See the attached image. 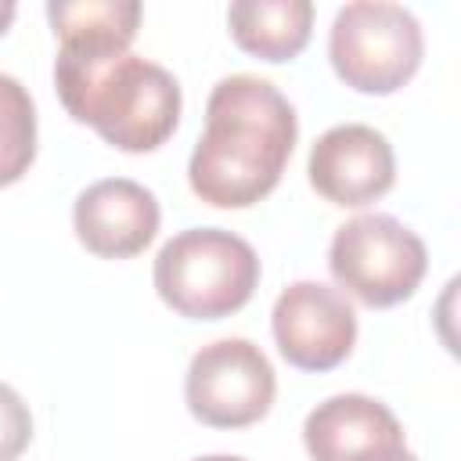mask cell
<instances>
[{
  "label": "cell",
  "mask_w": 461,
  "mask_h": 461,
  "mask_svg": "<svg viewBox=\"0 0 461 461\" xmlns=\"http://www.w3.org/2000/svg\"><path fill=\"white\" fill-rule=\"evenodd\" d=\"M54 86L65 112L119 151H155L180 122V83L122 43H58Z\"/></svg>",
  "instance_id": "cell-2"
},
{
  "label": "cell",
  "mask_w": 461,
  "mask_h": 461,
  "mask_svg": "<svg viewBox=\"0 0 461 461\" xmlns=\"http://www.w3.org/2000/svg\"><path fill=\"white\" fill-rule=\"evenodd\" d=\"M270 328L281 357L299 371H331L357 342L349 299L321 281H292L274 303Z\"/></svg>",
  "instance_id": "cell-7"
},
{
  "label": "cell",
  "mask_w": 461,
  "mask_h": 461,
  "mask_svg": "<svg viewBox=\"0 0 461 461\" xmlns=\"http://www.w3.org/2000/svg\"><path fill=\"white\" fill-rule=\"evenodd\" d=\"M14 11H18V7H14V0H0V36H4V32H7V25L14 22Z\"/></svg>",
  "instance_id": "cell-15"
},
{
  "label": "cell",
  "mask_w": 461,
  "mask_h": 461,
  "mask_svg": "<svg viewBox=\"0 0 461 461\" xmlns=\"http://www.w3.org/2000/svg\"><path fill=\"white\" fill-rule=\"evenodd\" d=\"M375 461H418L407 447H400V450H389V454H382V457H375Z\"/></svg>",
  "instance_id": "cell-16"
},
{
  "label": "cell",
  "mask_w": 461,
  "mask_h": 461,
  "mask_svg": "<svg viewBox=\"0 0 461 461\" xmlns=\"http://www.w3.org/2000/svg\"><path fill=\"white\" fill-rule=\"evenodd\" d=\"M425 241L389 212H364L346 220L328 249L331 277L371 310L411 299L425 277Z\"/></svg>",
  "instance_id": "cell-5"
},
{
  "label": "cell",
  "mask_w": 461,
  "mask_h": 461,
  "mask_svg": "<svg viewBox=\"0 0 461 461\" xmlns=\"http://www.w3.org/2000/svg\"><path fill=\"white\" fill-rule=\"evenodd\" d=\"M303 443L313 461H375L407 447L396 414L364 393H339L317 403L303 421Z\"/></svg>",
  "instance_id": "cell-10"
},
{
  "label": "cell",
  "mask_w": 461,
  "mask_h": 461,
  "mask_svg": "<svg viewBox=\"0 0 461 461\" xmlns=\"http://www.w3.org/2000/svg\"><path fill=\"white\" fill-rule=\"evenodd\" d=\"M425 40L403 4L353 0L335 11L328 58L335 76L360 94H396L421 65Z\"/></svg>",
  "instance_id": "cell-4"
},
{
  "label": "cell",
  "mask_w": 461,
  "mask_h": 461,
  "mask_svg": "<svg viewBox=\"0 0 461 461\" xmlns=\"http://www.w3.org/2000/svg\"><path fill=\"white\" fill-rule=\"evenodd\" d=\"M47 18L58 43L130 47L140 25V4L137 0H50Z\"/></svg>",
  "instance_id": "cell-12"
},
{
  "label": "cell",
  "mask_w": 461,
  "mask_h": 461,
  "mask_svg": "<svg viewBox=\"0 0 461 461\" xmlns=\"http://www.w3.org/2000/svg\"><path fill=\"white\" fill-rule=\"evenodd\" d=\"M36 158V104L29 90L0 72V187L25 176Z\"/></svg>",
  "instance_id": "cell-13"
},
{
  "label": "cell",
  "mask_w": 461,
  "mask_h": 461,
  "mask_svg": "<svg viewBox=\"0 0 461 461\" xmlns=\"http://www.w3.org/2000/svg\"><path fill=\"white\" fill-rule=\"evenodd\" d=\"M310 184L331 205H367L382 198L396 180V155L382 130L367 122H342L324 130L306 162Z\"/></svg>",
  "instance_id": "cell-8"
},
{
  "label": "cell",
  "mask_w": 461,
  "mask_h": 461,
  "mask_svg": "<svg viewBox=\"0 0 461 461\" xmlns=\"http://www.w3.org/2000/svg\"><path fill=\"white\" fill-rule=\"evenodd\" d=\"M191 461H245L238 454H205V457H191Z\"/></svg>",
  "instance_id": "cell-17"
},
{
  "label": "cell",
  "mask_w": 461,
  "mask_h": 461,
  "mask_svg": "<svg viewBox=\"0 0 461 461\" xmlns=\"http://www.w3.org/2000/svg\"><path fill=\"white\" fill-rule=\"evenodd\" d=\"M292 101L259 76H223L205 101V133L198 137L187 180L216 209H245L267 198L295 148Z\"/></svg>",
  "instance_id": "cell-1"
},
{
  "label": "cell",
  "mask_w": 461,
  "mask_h": 461,
  "mask_svg": "<svg viewBox=\"0 0 461 461\" xmlns=\"http://www.w3.org/2000/svg\"><path fill=\"white\" fill-rule=\"evenodd\" d=\"M158 202L155 194L130 180L108 176L79 191L72 205V227L86 252L101 259H130L151 245L158 234Z\"/></svg>",
  "instance_id": "cell-9"
},
{
  "label": "cell",
  "mask_w": 461,
  "mask_h": 461,
  "mask_svg": "<svg viewBox=\"0 0 461 461\" xmlns=\"http://www.w3.org/2000/svg\"><path fill=\"white\" fill-rule=\"evenodd\" d=\"M277 393L267 353L249 339H216L202 346L184 378L187 411L212 429H245L259 421Z\"/></svg>",
  "instance_id": "cell-6"
},
{
  "label": "cell",
  "mask_w": 461,
  "mask_h": 461,
  "mask_svg": "<svg viewBox=\"0 0 461 461\" xmlns=\"http://www.w3.org/2000/svg\"><path fill=\"white\" fill-rule=\"evenodd\" d=\"M29 439H32L29 403L7 382H0V461H18Z\"/></svg>",
  "instance_id": "cell-14"
},
{
  "label": "cell",
  "mask_w": 461,
  "mask_h": 461,
  "mask_svg": "<svg viewBox=\"0 0 461 461\" xmlns=\"http://www.w3.org/2000/svg\"><path fill=\"white\" fill-rule=\"evenodd\" d=\"M230 36L241 50L263 61L295 58L313 29L310 0H238L227 7Z\"/></svg>",
  "instance_id": "cell-11"
},
{
  "label": "cell",
  "mask_w": 461,
  "mask_h": 461,
  "mask_svg": "<svg viewBox=\"0 0 461 461\" xmlns=\"http://www.w3.org/2000/svg\"><path fill=\"white\" fill-rule=\"evenodd\" d=\"M158 299L191 321H220L241 310L259 285L256 249L223 227H191L173 234L155 256Z\"/></svg>",
  "instance_id": "cell-3"
}]
</instances>
